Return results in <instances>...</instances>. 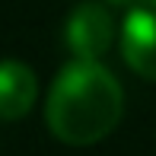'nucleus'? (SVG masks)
I'll return each instance as SVG.
<instances>
[{
	"label": "nucleus",
	"mask_w": 156,
	"mask_h": 156,
	"mask_svg": "<svg viewBox=\"0 0 156 156\" xmlns=\"http://www.w3.org/2000/svg\"><path fill=\"white\" fill-rule=\"evenodd\" d=\"M124 89L99 61L73 58L54 76L45 102V124L67 147H93L118 127Z\"/></svg>",
	"instance_id": "1"
},
{
	"label": "nucleus",
	"mask_w": 156,
	"mask_h": 156,
	"mask_svg": "<svg viewBox=\"0 0 156 156\" xmlns=\"http://www.w3.org/2000/svg\"><path fill=\"white\" fill-rule=\"evenodd\" d=\"M118 45L127 67L156 83V0H134L127 6Z\"/></svg>",
	"instance_id": "2"
},
{
	"label": "nucleus",
	"mask_w": 156,
	"mask_h": 156,
	"mask_svg": "<svg viewBox=\"0 0 156 156\" xmlns=\"http://www.w3.org/2000/svg\"><path fill=\"white\" fill-rule=\"evenodd\" d=\"M115 41V19L99 0L76 3L64 26V45L80 61H99Z\"/></svg>",
	"instance_id": "3"
},
{
	"label": "nucleus",
	"mask_w": 156,
	"mask_h": 156,
	"mask_svg": "<svg viewBox=\"0 0 156 156\" xmlns=\"http://www.w3.org/2000/svg\"><path fill=\"white\" fill-rule=\"evenodd\" d=\"M38 80L23 61H0V121H19L32 112Z\"/></svg>",
	"instance_id": "4"
},
{
	"label": "nucleus",
	"mask_w": 156,
	"mask_h": 156,
	"mask_svg": "<svg viewBox=\"0 0 156 156\" xmlns=\"http://www.w3.org/2000/svg\"><path fill=\"white\" fill-rule=\"evenodd\" d=\"M105 3H108V6H131L134 0H105Z\"/></svg>",
	"instance_id": "5"
}]
</instances>
